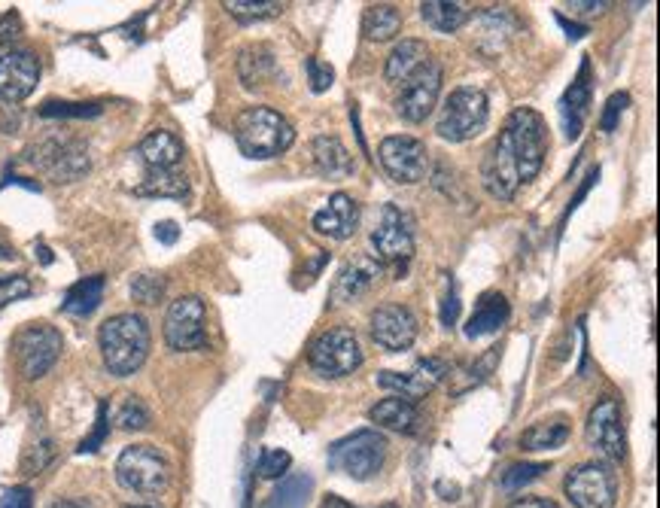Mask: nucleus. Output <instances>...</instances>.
<instances>
[{
	"label": "nucleus",
	"instance_id": "obj_42",
	"mask_svg": "<svg viewBox=\"0 0 660 508\" xmlns=\"http://www.w3.org/2000/svg\"><path fill=\"white\" fill-rule=\"evenodd\" d=\"M305 67H308V83H311V92H326L329 86H332V80H335V70L326 64V61H320V58H308L305 61Z\"/></svg>",
	"mask_w": 660,
	"mask_h": 508
},
{
	"label": "nucleus",
	"instance_id": "obj_1",
	"mask_svg": "<svg viewBox=\"0 0 660 508\" xmlns=\"http://www.w3.org/2000/svg\"><path fill=\"white\" fill-rule=\"evenodd\" d=\"M548 153V131L545 119L530 110L518 107L505 119V128L493 140L481 162V186L496 201H511L518 189L539 177L542 162Z\"/></svg>",
	"mask_w": 660,
	"mask_h": 508
},
{
	"label": "nucleus",
	"instance_id": "obj_36",
	"mask_svg": "<svg viewBox=\"0 0 660 508\" xmlns=\"http://www.w3.org/2000/svg\"><path fill=\"white\" fill-rule=\"evenodd\" d=\"M131 296L140 305H159L165 296V280L159 274H137L131 280Z\"/></svg>",
	"mask_w": 660,
	"mask_h": 508
},
{
	"label": "nucleus",
	"instance_id": "obj_49",
	"mask_svg": "<svg viewBox=\"0 0 660 508\" xmlns=\"http://www.w3.org/2000/svg\"><path fill=\"white\" fill-rule=\"evenodd\" d=\"M511 508H560L554 499H545V496H524L518 502H511Z\"/></svg>",
	"mask_w": 660,
	"mask_h": 508
},
{
	"label": "nucleus",
	"instance_id": "obj_53",
	"mask_svg": "<svg viewBox=\"0 0 660 508\" xmlns=\"http://www.w3.org/2000/svg\"><path fill=\"white\" fill-rule=\"evenodd\" d=\"M323 508H353V505H350V502H344L341 496H326ZM381 508H396V505H393V502H387V505H381Z\"/></svg>",
	"mask_w": 660,
	"mask_h": 508
},
{
	"label": "nucleus",
	"instance_id": "obj_10",
	"mask_svg": "<svg viewBox=\"0 0 660 508\" xmlns=\"http://www.w3.org/2000/svg\"><path fill=\"white\" fill-rule=\"evenodd\" d=\"M563 490L575 508H615L618 475L609 463H581L566 475Z\"/></svg>",
	"mask_w": 660,
	"mask_h": 508
},
{
	"label": "nucleus",
	"instance_id": "obj_54",
	"mask_svg": "<svg viewBox=\"0 0 660 508\" xmlns=\"http://www.w3.org/2000/svg\"><path fill=\"white\" fill-rule=\"evenodd\" d=\"M0 259H16V250L7 241H0Z\"/></svg>",
	"mask_w": 660,
	"mask_h": 508
},
{
	"label": "nucleus",
	"instance_id": "obj_28",
	"mask_svg": "<svg viewBox=\"0 0 660 508\" xmlns=\"http://www.w3.org/2000/svg\"><path fill=\"white\" fill-rule=\"evenodd\" d=\"M420 16L429 28L442 34H454L466 25L469 7L457 4V0H426V4H420Z\"/></svg>",
	"mask_w": 660,
	"mask_h": 508
},
{
	"label": "nucleus",
	"instance_id": "obj_5",
	"mask_svg": "<svg viewBox=\"0 0 660 508\" xmlns=\"http://www.w3.org/2000/svg\"><path fill=\"white\" fill-rule=\"evenodd\" d=\"M116 481L140 496H159L171 484V463L153 445H131L116 460Z\"/></svg>",
	"mask_w": 660,
	"mask_h": 508
},
{
	"label": "nucleus",
	"instance_id": "obj_24",
	"mask_svg": "<svg viewBox=\"0 0 660 508\" xmlns=\"http://www.w3.org/2000/svg\"><path fill=\"white\" fill-rule=\"evenodd\" d=\"M426 61H432V55H429V46L423 40H402V43H396L390 58H387V70H384L387 83H393V86L405 83L411 74H417V70Z\"/></svg>",
	"mask_w": 660,
	"mask_h": 508
},
{
	"label": "nucleus",
	"instance_id": "obj_50",
	"mask_svg": "<svg viewBox=\"0 0 660 508\" xmlns=\"http://www.w3.org/2000/svg\"><path fill=\"white\" fill-rule=\"evenodd\" d=\"M597 180H600V168H594V171L588 174V180H584V186H581V189L575 192V198H572V201H569V207H566V216H569V213H572V210L578 207V201H581L584 195H588V189H591V186H594Z\"/></svg>",
	"mask_w": 660,
	"mask_h": 508
},
{
	"label": "nucleus",
	"instance_id": "obj_33",
	"mask_svg": "<svg viewBox=\"0 0 660 508\" xmlns=\"http://www.w3.org/2000/svg\"><path fill=\"white\" fill-rule=\"evenodd\" d=\"M378 384H381L384 390H393V396H402V399H408V402H417L420 396L429 393V387H426L414 372H408V375H402V372H381V375H378Z\"/></svg>",
	"mask_w": 660,
	"mask_h": 508
},
{
	"label": "nucleus",
	"instance_id": "obj_26",
	"mask_svg": "<svg viewBox=\"0 0 660 508\" xmlns=\"http://www.w3.org/2000/svg\"><path fill=\"white\" fill-rule=\"evenodd\" d=\"M277 74V61L271 46H250L241 52L238 58V77L247 89H259L265 83H271Z\"/></svg>",
	"mask_w": 660,
	"mask_h": 508
},
{
	"label": "nucleus",
	"instance_id": "obj_32",
	"mask_svg": "<svg viewBox=\"0 0 660 508\" xmlns=\"http://www.w3.org/2000/svg\"><path fill=\"white\" fill-rule=\"evenodd\" d=\"M137 195H150V198H186L189 195V180L177 171H150L140 186Z\"/></svg>",
	"mask_w": 660,
	"mask_h": 508
},
{
	"label": "nucleus",
	"instance_id": "obj_55",
	"mask_svg": "<svg viewBox=\"0 0 660 508\" xmlns=\"http://www.w3.org/2000/svg\"><path fill=\"white\" fill-rule=\"evenodd\" d=\"M49 508H86V505H80V502H70V499H58V502H52Z\"/></svg>",
	"mask_w": 660,
	"mask_h": 508
},
{
	"label": "nucleus",
	"instance_id": "obj_27",
	"mask_svg": "<svg viewBox=\"0 0 660 508\" xmlns=\"http://www.w3.org/2000/svg\"><path fill=\"white\" fill-rule=\"evenodd\" d=\"M372 423L384 426V429H393V432H414V423H417V405L402 399V396H387L381 399L372 411H369Z\"/></svg>",
	"mask_w": 660,
	"mask_h": 508
},
{
	"label": "nucleus",
	"instance_id": "obj_41",
	"mask_svg": "<svg viewBox=\"0 0 660 508\" xmlns=\"http://www.w3.org/2000/svg\"><path fill=\"white\" fill-rule=\"evenodd\" d=\"M107 432H110V405L107 402H101L98 405V420H95V429H92V435L89 439L77 448L80 454H95L101 445H104V439H107Z\"/></svg>",
	"mask_w": 660,
	"mask_h": 508
},
{
	"label": "nucleus",
	"instance_id": "obj_21",
	"mask_svg": "<svg viewBox=\"0 0 660 508\" xmlns=\"http://www.w3.org/2000/svg\"><path fill=\"white\" fill-rule=\"evenodd\" d=\"M311 156H314V168L329 180H347L356 171L353 156L335 134H320L311 147Z\"/></svg>",
	"mask_w": 660,
	"mask_h": 508
},
{
	"label": "nucleus",
	"instance_id": "obj_4",
	"mask_svg": "<svg viewBox=\"0 0 660 508\" xmlns=\"http://www.w3.org/2000/svg\"><path fill=\"white\" fill-rule=\"evenodd\" d=\"M387 460V439L378 429H359L329 448V466L353 481H372Z\"/></svg>",
	"mask_w": 660,
	"mask_h": 508
},
{
	"label": "nucleus",
	"instance_id": "obj_23",
	"mask_svg": "<svg viewBox=\"0 0 660 508\" xmlns=\"http://www.w3.org/2000/svg\"><path fill=\"white\" fill-rule=\"evenodd\" d=\"M381 274V265L372 262V259H356L353 265H347L338 280H335V289H332V302L335 305H344V302H353L359 299L365 289H369L375 283V277Z\"/></svg>",
	"mask_w": 660,
	"mask_h": 508
},
{
	"label": "nucleus",
	"instance_id": "obj_25",
	"mask_svg": "<svg viewBox=\"0 0 660 508\" xmlns=\"http://www.w3.org/2000/svg\"><path fill=\"white\" fill-rule=\"evenodd\" d=\"M104 274H92V277H83L80 283H73L67 293H64V302H61V311L70 314V317H89L98 311L101 299H104Z\"/></svg>",
	"mask_w": 660,
	"mask_h": 508
},
{
	"label": "nucleus",
	"instance_id": "obj_56",
	"mask_svg": "<svg viewBox=\"0 0 660 508\" xmlns=\"http://www.w3.org/2000/svg\"><path fill=\"white\" fill-rule=\"evenodd\" d=\"M40 259H43V265H49V262H52V256H49V250H46L43 244H40Z\"/></svg>",
	"mask_w": 660,
	"mask_h": 508
},
{
	"label": "nucleus",
	"instance_id": "obj_48",
	"mask_svg": "<svg viewBox=\"0 0 660 508\" xmlns=\"http://www.w3.org/2000/svg\"><path fill=\"white\" fill-rule=\"evenodd\" d=\"M156 238H159L162 244H177V238H180V226L171 223V220H162V223L156 226Z\"/></svg>",
	"mask_w": 660,
	"mask_h": 508
},
{
	"label": "nucleus",
	"instance_id": "obj_34",
	"mask_svg": "<svg viewBox=\"0 0 660 508\" xmlns=\"http://www.w3.org/2000/svg\"><path fill=\"white\" fill-rule=\"evenodd\" d=\"M545 472H548L545 463H515V466H508V469L502 472V490H505V493H518V490H524L527 484L539 481Z\"/></svg>",
	"mask_w": 660,
	"mask_h": 508
},
{
	"label": "nucleus",
	"instance_id": "obj_3",
	"mask_svg": "<svg viewBox=\"0 0 660 508\" xmlns=\"http://www.w3.org/2000/svg\"><path fill=\"white\" fill-rule=\"evenodd\" d=\"M235 140L238 150L247 159H274L283 156L292 140H296V128L289 125V119L271 107H247L238 119H235Z\"/></svg>",
	"mask_w": 660,
	"mask_h": 508
},
{
	"label": "nucleus",
	"instance_id": "obj_9",
	"mask_svg": "<svg viewBox=\"0 0 660 508\" xmlns=\"http://www.w3.org/2000/svg\"><path fill=\"white\" fill-rule=\"evenodd\" d=\"M55 183H73L89 171V150L77 137H46L28 156Z\"/></svg>",
	"mask_w": 660,
	"mask_h": 508
},
{
	"label": "nucleus",
	"instance_id": "obj_18",
	"mask_svg": "<svg viewBox=\"0 0 660 508\" xmlns=\"http://www.w3.org/2000/svg\"><path fill=\"white\" fill-rule=\"evenodd\" d=\"M356 226H359V204L347 192H335L326 201V207L314 213V229L335 241H347L356 232Z\"/></svg>",
	"mask_w": 660,
	"mask_h": 508
},
{
	"label": "nucleus",
	"instance_id": "obj_19",
	"mask_svg": "<svg viewBox=\"0 0 660 508\" xmlns=\"http://www.w3.org/2000/svg\"><path fill=\"white\" fill-rule=\"evenodd\" d=\"M588 107H591V61L584 58L581 67H578V77L572 80V86L560 98V119H563L566 140H575L581 134Z\"/></svg>",
	"mask_w": 660,
	"mask_h": 508
},
{
	"label": "nucleus",
	"instance_id": "obj_7",
	"mask_svg": "<svg viewBox=\"0 0 660 508\" xmlns=\"http://www.w3.org/2000/svg\"><path fill=\"white\" fill-rule=\"evenodd\" d=\"M584 439H588V448L597 457H603L606 463H621L627 457L624 414H621V405L612 396L600 399L591 408L588 423H584Z\"/></svg>",
	"mask_w": 660,
	"mask_h": 508
},
{
	"label": "nucleus",
	"instance_id": "obj_17",
	"mask_svg": "<svg viewBox=\"0 0 660 508\" xmlns=\"http://www.w3.org/2000/svg\"><path fill=\"white\" fill-rule=\"evenodd\" d=\"M372 338L390 353L408 350L417 341V317L405 305H381L372 314Z\"/></svg>",
	"mask_w": 660,
	"mask_h": 508
},
{
	"label": "nucleus",
	"instance_id": "obj_29",
	"mask_svg": "<svg viewBox=\"0 0 660 508\" xmlns=\"http://www.w3.org/2000/svg\"><path fill=\"white\" fill-rule=\"evenodd\" d=\"M399 31H402V13L393 4H375V7L365 10V16H362L365 40L384 43V40H393Z\"/></svg>",
	"mask_w": 660,
	"mask_h": 508
},
{
	"label": "nucleus",
	"instance_id": "obj_44",
	"mask_svg": "<svg viewBox=\"0 0 660 508\" xmlns=\"http://www.w3.org/2000/svg\"><path fill=\"white\" fill-rule=\"evenodd\" d=\"M52 457H55V442L43 439L40 445H34V448L28 451V457H25V475H40V472L49 466Z\"/></svg>",
	"mask_w": 660,
	"mask_h": 508
},
{
	"label": "nucleus",
	"instance_id": "obj_57",
	"mask_svg": "<svg viewBox=\"0 0 660 508\" xmlns=\"http://www.w3.org/2000/svg\"><path fill=\"white\" fill-rule=\"evenodd\" d=\"M122 508H153V505H122Z\"/></svg>",
	"mask_w": 660,
	"mask_h": 508
},
{
	"label": "nucleus",
	"instance_id": "obj_2",
	"mask_svg": "<svg viewBox=\"0 0 660 508\" xmlns=\"http://www.w3.org/2000/svg\"><path fill=\"white\" fill-rule=\"evenodd\" d=\"M98 344H101L107 372L116 378H128L143 366L146 356H150V344H153L150 323L140 314H116L101 323Z\"/></svg>",
	"mask_w": 660,
	"mask_h": 508
},
{
	"label": "nucleus",
	"instance_id": "obj_31",
	"mask_svg": "<svg viewBox=\"0 0 660 508\" xmlns=\"http://www.w3.org/2000/svg\"><path fill=\"white\" fill-rule=\"evenodd\" d=\"M569 439V426L563 420H551V423H536L521 435V448L524 451H551L566 445Z\"/></svg>",
	"mask_w": 660,
	"mask_h": 508
},
{
	"label": "nucleus",
	"instance_id": "obj_11",
	"mask_svg": "<svg viewBox=\"0 0 660 508\" xmlns=\"http://www.w3.org/2000/svg\"><path fill=\"white\" fill-rule=\"evenodd\" d=\"M308 362L323 378H347L362 366L359 338L350 329H329L311 344Z\"/></svg>",
	"mask_w": 660,
	"mask_h": 508
},
{
	"label": "nucleus",
	"instance_id": "obj_6",
	"mask_svg": "<svg viewBox=\"0 0 660 508\" xmlns=\"http://www.w3.org/2000/svg\"><path fill=\"white\" fill-rule=\"evenodd\" d=\"M487 116H490L487 95L475 86H463V89H454L451 98L445 101L435 131H438V137H445L451 143H463V140H472L484 131Z\"/></svg>",
	"mask_w": 660,
	"mask_h": 508
},
{
	"label": "nucleus",
	"instance_id": "obj_13",
	"mask_svg": "<svg viewBox=\"0 0 660 508\" xmlns=\"http://www.w3.org/2000/svg\"><path fill=\"white\" fill-rule=\"evenodd\" d=\"M396 113L405 122H423L432 107L438 104V95H442V64L438 61H426L417 74H411L405 83L396 86Z\"/></svg>",
	"mask_w": 660,
	"mask_h": 508
},
{
	"label": "nucleus",
	"instance_id": "obj_14",
	"mask_svg": "<svg viewBox=\"0 0 660 508\" xmlns=\"http://www.w3.org/2000/svg\"><path fill=\"white\" fill-rule=\"evenodd\" d=\"M165 341L171 350H201L207 344V311L198 296H183L171 302L165 314Z\"/></svg>",
	"mask_w": 660,
	"mask_h": 508
},
{
	"label": "nucleus",
	"instance_id": "obj_35",
	"mask_svg": "<svg viewBox=\"0 0 660 508\" xmlns=\"http://www.w3.org/2000/svg\"><path fill=\"white\" fill-rule=\"evenodd\" d=\"M46 119H92L101 116V104H77V101H46L40 107Z\"/></svg>",
	"mask_w": 660,
	"mask_h": 508
},
{
	"label": "nucleus",
	"instance_id": "obj_45",
	"mask_svg": "<svg viewBox=\"0 0 660 508\" xmlns=\"http://www.w3.org/2000/svg\"><path fill=\"white\" fill-rule=\"evenodd\" d=\"M457 317H460V293H457V286H454V280L448 283V293H445V299H442V323L451 329L454 323H457Z\"/></svg>",
	"mask_w": 660,
	"mask_h": 508
},
{
	"label": "nucleus",
	"instance_id": "obj_8",
	"mask_svg": "<svg viewBox=\"0 0 660 508\" xmlns=\"http://www.w3.org/2000/svg\"><path fill=\"white\" fill-rule=\"evenodd\" d=\"M378 159H381V168L390 174V180L402 186H417L432 174V159H429L426 143L408 134L384 137Z\"/></svg>",
	"mask_w": 660,
	"mask_h": 508
},
{
	"label": "nucleus",
	"instance_id": "obj_16",
	"mask_svg": "<svg viewBox=\"0 0 660 508\" xmlns=\"http://www.w3.org/2000/svg\"><path fill=\"white\" fill-rule=\"evenodd\" d=\"M372 247L375 256L384 262H405L414 253V229L408 213H402L399 207L387 204L381 210V223L372 232Z\"/></svg>",
	"mask_w": 660,
	"mask_h": 508
},
{
	"label": "nucleus",
	"instance_id": "obj_37",
	"mask_svg": "<svg viewBox=\"0 0 660 508\" xmlns=\"http://www.w3.org/2000/svg\"><path fill=\"white\" fill-rule=\"evenodd\" d=\"M226 10L238 19V22H259V19H271L283 13V4L277 0H268V4H244V0H229Z\"/></svg>",
	"mask_w": 660,
	"mask_h": 508
},
{
	"label": "nucleus",
	"instance_id": "obj_22",
	"mask_svg": "<svg viewBox=\"0 0 660 508\" xmlns=\"http://www.w3.org/2000/svg\"><path fill=\"white\" fill-rule=\"evenodd\" d=\"M508 302L502 293H484L466 323V338H487V335H496L505 323H508Z\"/></svg>",
	"mask_w": 660,
	"mask_h": 508
},
{
	"label": "nucleus",
	"instance_id": "obj_38",
	"mask_svg": "<svg viewBox=\"0 0 660 508\" xmlns=\"http://www.w3.org/2000/svg\"><path fill=\"white\" fill-rule=\"evenodd\" d=\"M116 423L122 426V429H143L146 423H150V411H146V405L137 399V396H128L125 402H122V408H119V417H116Z\"/></svg>",
	"mask_w": 660,
	"mask_h": 508
},
{
	"label": "nucleus",
	"instance_id": "obj_12",
	"mask_svg": "<svg viewBox=\"0 0 660 508\" xmlns=\"http://www.w3.org/2000/svg\"><path fill=\"white\" fill-rule=\"evenodd\" d=\"M13 350H16L22 375L28 381H37L58 362V356L64 350V338H61V332L55 326L34 323V326H25L13 338Z\"/></svg>",
	"mask_w": 660,
	"mask_h": 508
},
{
	"label": "nucleus",
	"instance_id": "obj_15",
	"mask_svg": "<svg viewBox=\"0 0 660 508\" xmlns=\"http://www.w3.org/2000/svg\"><path fill=\"white\" fill-rule=\"evenodd\" d=\"M40 80V61L28 49L0 46V101L19 104L25 101Z\"/></svg>",
	"mask_w": 660,
	"mask_h": 508
},
{
	"label": "nucleus",
	"instance_id": "obj_46",
	"mask_svg": "<svg viewBox=\"0 0 660 508\" xmlns=\"http://www.w3.org/2000/svg\"><path fill=\"white\" fill-rule=\"evenodd\" d=\"M0 508H34V493L28 487H10L0 496Z\"/></svg>",
	"mask_w": 660,
	"mask_h": 508
},
{
	"label": "nucleus",
	"instance_id": "obj_30",
	"mask_svg": "<svg viewBox=\"0 0 660 508\" xmlns=\"http://www.w3.org/2000/svg\"><path fill=\"white\" fill-rule=\"evenodd\" d=\"M311 490H314V478L311 475H289L271 493L265 508H305L308 499H311Z\"/></svg>",
	"mask_w": 660,
	"mask_h": 508
},
{
	"label": "nucleus",
	"instance_id": "obj_51",
	"mask_svg": "<svg viewBox=\"0 0 660 508\" xmlns=\"http://www.w3.org/2000/svg\"><path fill=\"white\" fill-rule=\"evenodd\" d=\"M557 22L563 25V31H566V34H569L572 40H578V37H584V34H588V28H584V25H575V22H569V19H566L563 13H557Z\"/></svg>",
	"mask_w": 660,
	"mask_h": 508
},
{
	"label": "nucleus",
	"instance_id": "obj_52",
	"mask_svg": "<svg viewBox=\"0 0 660 508\" xmlns=\"http://www.w3.org/2000/svg\"><path fill=\"white\" fill-rule=\"evenodd\" d=\"M572 13H603L609 10V4H569Z\"/></svg>",
	"mask_w": 660,
	"mask_h": 508
},
{
	"label": "nucleus",
	"instance_id": "obj_20",
	"mask_svg": "<svg viewBox=\"0 0 660 508\" xmlns=\"http://www.w3.org/2000/svg\"><path fill=\"white\" fill-rule=\"evenodd\" d=\"M137 156L150 171H174L183 162V143L174 131H150L137 147Z\"/></svg>",
	"mask_w": 660,
	"mask_h": 508
},
{
	"label": "nucleus",
	"instance_id": "obj_39",
	"mask_svg": "<svg viewBox=\"0 0 660 508\" xmlns=\"http://www.w3.org/2000/svg\"><path fill=\"white\" fill-rule=\"evenodd\" d=\"M289 466H292V457H289L286 451L268 448V451H262V457H259V478H268V481L283 478Z\"/></svg>",
	"mask_w": 660,
	"mask_h": 508
},
{
	"label": "nucleus",
	"instance_id": "obj_47",
	"mask_svg": "<svg viewBox=\"0 0 660 508\" xmlns=\"http://www.w3.org/2000/svg\"><path fill=\"white\" fill-rule=\"evenodd\" d=\"M22 34V25H19V16L16 13H7L0 19V46H13V40Z\"/></svg>",
	"mask_w": 660,
	"mask_h": 508
},
{
	"label": "nucleus",
	"instance_id": "obj_43",
	"mask_svg": "<svg viewBox=\"0 0 660 508\" xmlns=\"http://www.w3.org/2000/svg\"><path fill=\"white\" fill-rule=\"evenodd\" d=\"M627 104H630V95H627V92H615V95L606 101V110H603V116H600V128H603L606 134H612V131L618 128V119H621V113L627 110Z\"/></svg>",
	"mask_w": 660,
	"mask_h": 508
},
{
	"label": "nucleus",
	"instance_id": "obj_40",
	"mask_svg": "<svg viewBox=\"0 0 660 508\" xmlns=\"http://www.w3.org/2000/svg\"><path fill=\"white\" fill-rule=\"evenodd\" d=\"M31 296V280L22 274H10V277H0V308H7L10 302H19Z\"/></svg>",
	"mask_w": 660,
	"mask_h": 508
}]
</instances>
